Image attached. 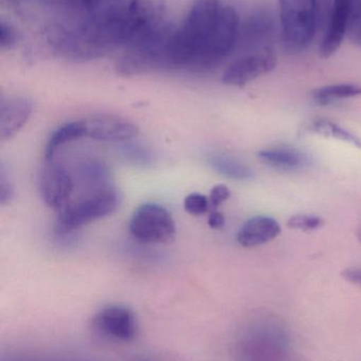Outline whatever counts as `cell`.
Segmentation results:
<instances>
[{"label":"cell","mask_w":361,"mask_h":361,"mask_svg":"<svg viewBox=\"0 0 361 361\" xmlns=\"http://www.w3.org/2000/svg\"><path fill=\"white\" fill-rule=\"evenodd\" d=\"M239 19L222 0H194L165 49V69L206 71L220 65L235 48Z\"/></svg>","instance_id":"cell-1"},{"label":"cell","mask_w":361,"mask_h":361,"mask_svg":"<svg viewBox=\"0 0 361 361\" xmlns=\"http://www.w3.org/2000/svg\"><path fill=\"white\" fill-rule=\"evenodd\" d=\"M281 39L286 51L303 52L313 42L318 25L316 0H279Z\"/></svg>","instance_id":"cell-2"},{"label":"cell","mask_w":361,"mask_h":361,"mask_svg":"<svg viewBox=\"0 0 361 361\" xmlns=\"http://www.w3.org/2000/svg\"><path fill=\"white\" fill-rule=\"evenodd\" d=\"M119 206V193L114 186L85 191L82 197L71 200L59 212L57 225L66 233L81 228L100 219L110 216Z\"/></svg>","instance_id":"cell-3"},{"label":"cell","mask_w":361,"mask_h":361,"mask_svg":"<svg viewBox=\"0 0 361 361\" xmlns=\"http://www.w3.org/2000/svg\"><path fill=\"white\" fill-rule=\"evenodd\" d=\"M129 231L134 238L146 243H169L175 238V221L163 206L142 204L131 216Z\"/></svg>","instance_id":"cell-4"},{"label":"cell","mask_w":361,"mask_h":361,"mask_svg":"<svg viewBox=\"0 0 361 361\" xmlns=\"http://www.w3.org/2000/svg\"><path fill=\"white\" fill-rule=\"evenodd\" d=\"M167 0H131L126 8L129 48L141 44L167 29Z\"/></svg>","instance_id":"cell-5"},{"label":"cell","mask_w":361,"mask_h":361,"mask_svg":"<svg viewBox=\"0 0 361 361\" xmlns=\"http://www.w3.org/2000/svg\"><path fill=\"white\" fill-rule=\"evenodd\" d=\"M76 188L73 176L61 163L47 161L40 173V192L48 207L61 212L71 201Z\"/></svg>","instance_id":"cell-6"},{"label":"cell","mask_w":361,"mask_h":361,"mask_svg":"<svg viewBox=\"0 0 361 361\" xmlns=\"http://www.w3.org/2000/svg\"><path fill=\"white\" fill-rule=\"evenodd\" d=\"M277 57L273 48L248 53L233 61L223 74V82L227 86L243 87L273 71Z\"/></svg>","instance_id":"cell-7"},{"label":"cell","mask_w":361,"mask_h":361,"mask_svg":"<svg viewBox=\"0 0 361 361\" xmlns=\"http://www.w3.org/2000/svg\"><path fill=\"white\" fill-rule=\"evenodd\" d=\"M91 326L102 336L119 341H133L137 334L135 314L123 305H108L100 310L93 319Z\"/></svg>","instance_id":"cell-8"},{"label":"cell","mask_w":361,"mask_h":361,"mask_svg":"<svg viewBox=\"0 0 361 361\" xmlns=\"http://www.w3.org/2000/svg\"><path fill=\"white\" fill-rule=\"evenodd\" d=\"M86 137L100 142H123L139 135L135 123L120 116L110 114H93L83 118Z\"/></svg>","instance_id":"cell-9"},{"label":"cell","mask_w":361,"mask_h":361,"mask_svg":"<svg viewBox=\"0 0 361 361\" xmlns=\"http://www.w3.org/2000/svg\"><path fill=\"white\" fill-rule=\"evenodd\" d=\"M352 2L353 0H333L320 44L319 53L322 59H329L341 48L348 33Z\"/></svg>","instance_id":"cell-10"},{"label":"cell","mask_w":361,"mask_h":361,"mask_svg":"<svg viewBox=\"0 0 361 361\" xmlns=\"http://www.w3.org/2000/svg\"><path fill=\"white\" fill-rule=\"evenodd\" d=\"M33 111L27 97L8 95L0 97V140L6 141L18 133L27 124Z\"/></svg>","instance_id":"cell-11"},{"label":"cell","mask_w":361,"mask_h":361,"mask_svg":"<svg viewBox=\"0 0 361 361\" xmlns=\"http://www.w3.org/2000/svg\"><path fill=\"white\" fill-rule=\"evenodd\" d=\"M281 233V226L271 216L250 219L239 228L237 242L244 247H256L273 241Z\"/></svg>","instance_id":"cell-12"},{"label":"cell","mask_w":361,"mask_h":361,"mask_svg":"<svg viewBox=\"0 0 361 361\" xmlns=\"http://www.w3.org/2000/svg\"><path fill=\"white\" fill-rule=\"evenodd\" d=\"M259 158L268 166L281 171H299L311 164L309 154L285 146L261 150Z\"/></svg>","instance_id":"cell-13"},{"label":"cell","mask_w":361,"mask_h":361,"mask_svg":"<svg viewBox=\"0 0 361 361\" xmlns=\"http://www.w3.org/2000/svg\"><path fill=\"white\" fill-rule=\"evenodd\" d=\"M73 179L76 185L83 191L97 190L112 186L110 169L100 161H83L76 166Z\"/></svg>","instance_id":"cell-14"},{"label":"cell","mask_w":361,"mask_h":361,"mask_svg":"<svg viewBox=\"0 0 361 361\" xmlns=\"http://www.w3.org/2000/svg\"><path fill=\"white\" fill-rule=\"evenodd\" d=\"M273 32V23L271 16L265 12H256L250 15L244 25V39L248 46L271 48Z\"/></svg>","instance_id":"cell-15"},{"label":"cell","mask_w":361,"mask_h":361,"mask_svg":"<svg viewBox=\"0 0 361 361\" xmlns=\"http://www.w3.org/2000/svg\"><path fill=\"white\" fill-rule=\"evenodd\" d=\"M82 137H86V130H85L83 120L61 125L57 130L53 131L52 135L49 137L46 150H45V161L46 162L52 161L54 159L55 152L59 147Z\"/></svg>","instance_id":"cell-16"},{"label":"cell","mask_w":361,"mask_h":361,"mask_svg":"<svg viewBox=\"0 0 361 361\" xmlns=\"http://www.w3.org/2000/svg\"><path fill=\"white\" fill-rule=\"evenodd\" d=\"M208 163L216 173L229 179L246 180L254 177V171L249 167L224 154H212L208 159Z\"/></svg>","instance_id":"cell-17"},{"label":"cell","mask_w":361,"mask_h":361,"mask_svg":"<svg viewBox=\"0 0 361 361\" xmlns=\"http://www.w3.org/2000/svg\"><path fill=\"white\" fill-rule=\"evenodd\" d=\"M360 95H361V87L353 84L331 85V86L317 89L313 93L316 103L321 106L331 105L341 99L360 97Z\"/></svg>","instance_id":"cell-18"},{"label":"cell","mask_w":361,"mask_h":361,"mask_svg":"<svg viewBox=\"0 0 361 361\" xmlns=\"http://www.w3.org/2000/svg\"><path fill=\"white\" fill-rule=\"evenodd\" d=\"M311 131L324 137H332L361 148V140L350 131L330 121L318 120L312 124Z\"/></svg>","instance_id":"cell-19"},{"label":"cell","mask_w":361,"mask_h":361,"mask_svg":"<svg viewBox=\"0 0 361 361\" xmlns=\"http://www.w3.org/2000/svg\"><path fill=\"white\" fill-rule=\"evenodd\" d=\"M324 225V219L311 214H297L288 221V228L302 231H315L321 228Z\"/></svg>","instance_id":"cell-20"},{"label":"cell","mask_w":361,"mask_h":361,"mask_svg":"<svg viewBox=\"0 0 361 361\" xmlns=\"http://www.w3.org/2000/svg\"><path fill=\"white\" fill-rule=\"evenodd\" d=\"M347 35L353 44L361 47V0L352 2Z\"/></svg>","instance_id":"cell-21"},{"label":"cell","mask_w":361,"mask_h":361,"mask_svg":"<svg viewBox=\"0 0 361 361\" xmlns=\"http://www.w3.org/2000/svg\"><path fill=\"white\" fill-rule=\"evenodd\" d=\"M184 209L193 216H203L210 212L209 197L199 192L190 193L184 197Z\"/></svg>","instance_id":"cell-22"},{"label":"cell","mask_w":361,"mask_h":361,"mask_svg":"<svg viewBox=\"0 0 361 361\" xmlns=\"http://www.w3.org/2000/svg\"><path fill=\"white\" fill-rule=\"evenodd\" d=\"M18 39L16 30L6 21H0V49H11Z\"/></svg>","instance_id":"cell-23"},{"label":"cell","mask_w":361,"mask_h":361,"mask_svg":"<svg viewBox=\"0 0 361 361\" xmlns=\"http://www.w3.org/2000/svg\"><path fill=\"white\" fill-rule=\"evenodd\" d=\"M14 199V187L8 179L4 166L1 164L0 166V204L6 205L10 204Z\"/></svg>","instance_id":"cell-24"},{"label":"cell","mask_w":361,"mask_h":361,"mask_svg":"<svg viewBox=\"0 0 361 361\" xmlns=\"http://www.w3.org/2000/svg\"><path fill=\"white\" fill-rule=\"evenodd\" d=\"M230 190L226 185H215L209 195L210 212L218 210V208L230 197Z\"/></svg>","instance_id":"cell-25"},{"label":"cell","mask_w":361,"mask_h":361,"mask_svg":"<svg viewBox=\"0 0 361 361\" xmlns=\"http://www.w3.org/2000/svg\"><path fill=\"white\" fill-rule=\"evenodd\" d=\"M102 1L103 0H68L72 8L85 11V12H93L95 8L101 6Z\"/></svg>","instance_id":"cell-26"},{"label":"cell","mask_w":361,"mask_h":361,"mask_svg":"<svg viewBox=\"0 0 361 361\" xmlns=\"http://www.w3.org/2000/svg\"><path fill=\"white\" fill-rule=\"evenodd\" d=\"M343 277L350 283L361 288V269L360 267H351V269H345L343 273Z\"/></svg>","instance_id":"cell-27"},{"label":"cell","mask_w":361,"mask_h":361,"mask_svg":"<svg viewBox=\"0 0 361 361\" xmlns=\"http://www.w3.org/2000/svg\"><path fill=\"white\" fill-rule=\"evenodd\" d=\"M208 224L213 229L222 228L225 225L224 214L218 210H212L210 212L209 218H208Z\"/></svg>","instance_id":"cell-28"},{"label":"cell","mask_w":361,"mask_h":361,"mask_svg":"<svg viewBox=\"0 0 361 361\" xmlns=\"http://www.w3.org/2000/svg\"><path fill=\"white\" fill-rule=\"evenodd\" d=\"M358 239H360V241L361 242V228L360 229V231H358Z\"/></svg>","instance_id":"cell-29"}]
</instances>
